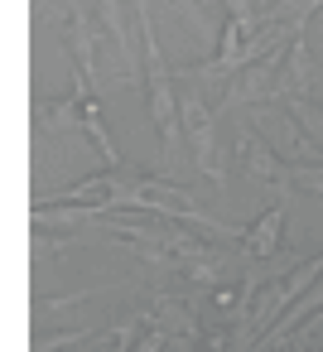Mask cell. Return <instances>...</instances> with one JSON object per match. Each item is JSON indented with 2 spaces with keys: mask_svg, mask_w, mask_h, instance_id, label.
<instances>
[{
  "mask_svg": "<svg viewBox=\"0 0 323 352\" xmlns=\"http://www.w3.org/2000/svg\"><path fill=\"white\" fill-rule=\"evenodd\" d=\"M135 30H140V63H145V92H150V116H155V131H159V145L174 150L179 145V97H174V73L169 63L159 58V39H155V20H150V6L135 10Z\"/></svg>",
  "mask_w": 323,
  "mask_h": 352,
  "instance_id": "cell-1",
  "label": "cell"
},
{
  "mask_svg": "<svg viewBox=\"0 0 323 352\" xmlns=\"http://www.w3.org/2000/svg\"><path fill=\"white\" fill-rule=\"evenodd\" d=\"M179 116H183V126H188V145H193V164H198V174L227 184V174H222V164H217V121H212V102H208V92L188 82V92L179 97Z\"/></svg>",
  "mask_w": 323,
  "mask_h": 352,
  "instance_id": "cell-2",
  "label": "cell"
},
{
  "mask_svg": "<svg viewBox=\"0 0 323 352\" xmlns=\"http://www.w3.org/2000/svg\"><path fill=\"white\" fill-rule=\"evenodd\" d=\"M241 155H246V174H256L260 184H275V188H294L289 184V174H294V160H285L275 145H265L260 135H246L241 140Z\"/></svg>",
  "mask_w": 323,
  "mask_h": 352,
  "instance_id": "cell-3",
  "label": "cell"
},
{
  "mask_svg": "<svg viewBox=\"0 0 323 352\" xmlns=\"http://www.w3.org/2000/svg\"><path fill=\"white\" fill-rule=\"evenodd\" d=\"M280 232H285V203L265 208V212L241 232V251H246L251 261H270V256L280 251Z\"/></svg>",
  "mask_w": 323,
  "mask_h": 352,
  "instance_id": "cell-4",
  "label": "cell"
},
{
  "mask_svg": "<svg viewBox=\"0 0 323 352\" xmlns=\"http://www.w3.org/2000/svg\"><path fill=\"white\" fill-rule=\"evenodd\" d=\"M289 97H309V44L304 34L285 49V63H280V102Z\"/></svg>",
  "mask_w": 323,
  "mask_h": 352,
  "instance_id": "cell-5",
  "label": "cell"
},
{
  "mask_svg": "<svg viewBox=\"0 0 323 352\" xmlns=\"http://www.w3.org/2000/svg\"><path fill=\"white\" fill-rule=\"evenodd\" d=\"M193 285H217V280H227L232 275V256L222 251V246H212L208 256H198V261H188V265H179Z\"/></svg>",
  "mask_w": 323,
  "mask_h": 352,
  "instance_id": "cell-6",
  "label": "cell"
},
{
  "mask_svg": "<svg viewBox=\"0 0 323 352\" xmlns=\"http://www.w3.org/2000/svg\"><path fill=\"white\" fill-rule=\"evenodd\" d=\"M97 25H102V34L131 58V39H126V15H121V0H97ZM135 68H145V63H135Z\"/></svg>",
  "mask_w": 323,
  "mask_h": 352,
  "instance_id": "cell-7",
  "label": "cell"
},
{
  "mask_svg": "<svg viewBox=\"0 0 323 352\" xmlns=\"http://www.w3.org/2000/svg\"><path fill=\"white\" fill-rule=\"evenodd\" d=\"M285 111H289V116L304 126V135L323 150V107H318L313 97H289V102H285Z\"/></svg>",
  "mask_w": 323,
  "mask_h": 352,
  "instance_id": "cell-8",
  "label": "cell"
},
{
  "mask_svg": "<svg viewBox=\"0 0 323 352\" xmlns=\"http://www.w3.org/2000/svg\"><path fill=\"white\" fill-rule=\"evenodd\" d=\"M97 333H54V338H34V352H58V347H82V342H92Z\"/></svg>",
  "mask_w": 323,
  "mask_h": 352,
  "instance_id": "cell-9",
  "label": "cell"
},
{
  "mask_svg": "<svg viewBox=\"0 0 323 352\" xmlns=\"http://www.w3.org/2000/svg\"><path fill=\"white\" fill-rule=\"evenodd\" d=\"M222 6H227V20L246 25V34H256V30L265 25V15H256V10H251V0H222Z\"/></svg>",
  "mask_w": 323,
  "mask_h": 352,
  "instance_id": "cell-10",
  "label": "cell"
},
{
  "mask_svg": "<svg viewBox=\"0 0 323 352\" xmlns=\"http://www.w3.org/2000/svg\"><path fill=\"white\" fill-rule=\"evenodd\" d=\"M174 6H179V10H183V15H188V20H193V25H198V30H203V15H198V10H193V0H174Z\"/></svg>",
  "mask_w": 323,
  "mask_h": 352,
  "instance_id": "cell-11",
  "label": "cell"
}]
</instances>
